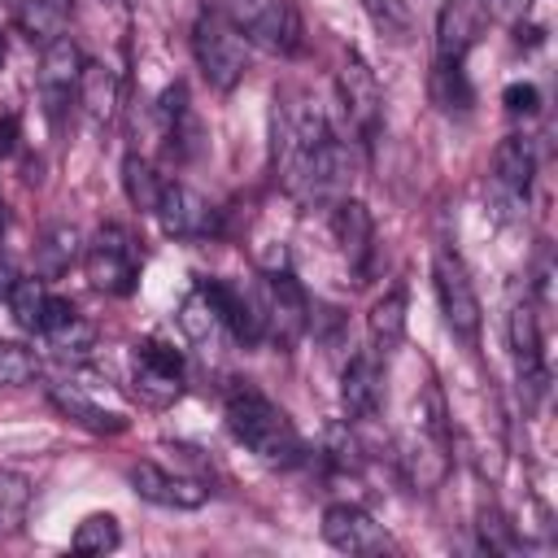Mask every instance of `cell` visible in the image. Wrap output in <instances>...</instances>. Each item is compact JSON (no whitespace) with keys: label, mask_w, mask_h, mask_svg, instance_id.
<instances>
[{"label":"cell","mask_w":558,"mask_h":558,"mask_svg":"<svg viewBox=\"0 0 558 558\" xmlns=\"http://www.w3.org/2000/svg\"><path fill=\"white\" fill-rule=\"evenodd\" d=\"M227 427L248 453H257L270 466H296L305 458V440L288 418V410L275 405L248 379H231L227 388Z\"/></svg>","instance_id":"6da1fadb"},{"label":"cell","mask_w":558,"mask_h":558,"mask_svg":"<svg viewBox=\"0 0 558 558\" xmlns=\"http://www.w3.org/2000/svg\"><path fill=\"white\" fill-rule=\"evenodd\" d=\"M327 113L323 105L305 92V87H283L275 96V113H270V148H275V170L283 192L296 187L305 161L314 157V148L327 140Z\"/></svg>","instance_id":"7a4b0ae2"},{"label":"cell","mask_w":558,"mask_h":558,"mask_svg":"<svg viewBox=\"0 0 558 558\" xmlns=\"http://www.w3.org/2000/svg\"><path fill=\"white\" fill-rule=\"evenodd\" d=\"M192 57L214 92H231L248 70V39L222 9H201L192 22Z\"/></svg>","instance_id":"3957f363"},{"label":"cell","mask_w":558,"mask_h":558,"mask_svg":"<svg viewBox=\"0 0 558 558\" xmlns=\"http://www.w3.org/2000/svg\"><path fill=\"white\" fill-rule=\"evenodd\" d=\"M432 288H436V305L445 314V327L475 349L480 344V327H484V310H480V292L462 266V257L453 248H436L432 253Z\"/></svg>","instance_id":"277c9868"},{"label":"cell","mask_w":558,"mask_h":558,"mask_svg":"<svg viewBox=\"0 0 558 558\" xmlns=\"http://www.w3.org/2000/svg\"><path fill=\"white\" fill-rule=\"evenodd\" d=\"M140 262H144V253L135 244V235L126 227H118V222H105L92 235V244L83 248V270L92 279V288L109 292V296H131L135 292Z\"/></svg>","instance_id":"5b68a950"},{"label":"cell","mask_w":558,"mask_h":558,"mask_svg":"<svg viewBox=\"0 0 558 558\" xmlns=\"http://www.w3.org/2000/svg\"><path fill=\"white\" fill-rule=\"evenodd\" d=\"M131 384H135V397L153 410H166L183 397V384H187V366H183V353L157 336L148 340H135L131 349Z\"/></svg>","instance_id":"8992f818"},{"label":"cell","mask_w":558,"mask_h":558,"mask_svg":"<svg viewBox=\"0 0 558 558\" xmlns=\"http://www.w3.org/2000/svg\"><path fill=\"white\" fill-rule=\"evenodd\" d=\"M227 17L248 44H262L266 52L292 57L301 48V17L292 0H222Z\"/></svg>","instance_id":"52a82bcc"},{"label":"cell","mask_w":558,"mask_h":558,"mask_svg":"<svg viewBox=\"0 0 558 558\" xmlns=\"http://www.w3.org/2000/svg\"><path fill=\"white\" fill-rule=\"evenodd\" d=\"M262 314H266V340L275 349H296V340L310 331V296L296 283V275L283 270H266L262 279Z\"/></svg>","instance_id":"ba28073f"},{"label":"cell","mask_w":558,"mask_h":558,"mask_svg":"<svg viewBox=\"0 0 558 558\" xmlns=\"http://www.w3.org/2000/svg\"><path fill=\"white\" fill-rule=\"evenodd\" d=\"M488 0H440L436 13V65H462L466 52L480 44V35L488 31Z\"/></svg>","instance_id":"9c48e42d"},{"label":"cell","mask_w":558,"mask_h":558,"mask_svg":"<svg viewBox=\"0 0 558 558\" xmlns=\"http://www.w3.org/2000/svg\"><path fill=\"white\" fill-rule=\"evenodd\" d=\"M340 105H344V113H349L357 140H362V144H375L379 122H384V92H379L371 65H366L357 52H349L344 65H340Z\"/></svg>","instance_id":"30bf717a"},{"label":"cell","mask_w":558,"mask_h":558,"mask_svg":"<svg viewBox=\"0 0 558 558\" xmlns=\"http://www.w3.org/2000/svg\"><path fill=\"white\" fill-rule=\"evenodd\" d=\"M209 301L218 305V318L222 327L235 336V344L253 349L266 340V314H262V288H244V283H231V279H201Z\"/></svg>","instance_id":"8fae6325"},{"label":"cell","mask_w":558,"mask_h":558,"mask_svg":"<svg viewBox=\"0 0 558 558\" xmlns=\"http://www.w3.org/2000/svg\"><path fill=\"white\" fill-rule=\"evenodd\" d=\"M153 214H157V222H161V231L170 240H205V235L218 231V209L201 192H192L187 183H170L166 179Z\"/></svg>","instance_id":"7c38bea8"},{"label":"cell","mask_w":558,"mask_h":558,"mask_svg":"<svg viewBox=\"0 0 558 558\" xmlns=\"http://www.w3.org/2000/svg\"><path fill=\"white\" fill-rule=\"evenodd\" d=\"M126 475H131V488H135L144 501L166 506V510H201V506L209 501L205 480H192V475L166 471V466H157L153 458L131 462V471H126Z\"/></svg>","instance_id":"4fadbf2b"},{"label":"cell","mask_w":558,"mask_h":558,"mask_svg":"<svg viewBox=\"0 0 558 558\" xmlns=\"http://www.w3.org/2000/svg\"><path fill=\"white\" fill-rule=\"evenodd\" d=\"M78 74H83V52L70 35H57L52 44H44V57H39V96L48 105V118L61 122L70 96L78 92Z\"/></svg>","instance_id":"5bb4252c"},{"label":"cell","mask_w":558,"mask_h":558,"mask_svg":"<svg viewBox=\"0 0 558 558\" xmlns=\"http://www.w3.org/2000/svg\"><path fill=\"white\" fill-rule=\"evenodd\" d=\"M323 541L340 554H384L388 549V532L357 501H331L323 510Z\"/></svg>","instance_id":"9a60e30c"},{"label":"cell","mask_w":558,"mask_h":558,"mask_svg":"<svg viewBox=\"0 0 558 558\" xmlns=\"http://www.w3.org/2000/svg\"><path fill=\"white\" fill-rule=\"evenodd\" d=\"M506 340H510V353H514V371H519V384L527 397H541L545 392V340H541V323H536V310L527 301H519L506 318Z\"/></svg>","instance_id":"2e32d148"},{"label":"cell","mask_w":558,"mask_h":558,"mask_svg":"<svg viewBox=\"0 0 558 558\" xmlns=\"http://www.w3.org/2000/svg\"><path fill=\"white\" fill-rule=\"evenodd\" d=\"M157 126H161V140H166L170 157H179V161L201 157V148H205V126H201L196 109L187 105V87H183V83H170V87L157 96Z\"/></svg>","instance_id":"e0dca14e"},{"label":"cell","mask_w":558,"mask_h":558,"mask_svg":"<svg viewBox=\"0 0 558 558\" xmlns=\"http://www.w3.org/2000/svg\"><path fill=\"white\" fill-rule=\"evenodd\" d=\"M340 405L353 423H371L384 410V366L379 353H353L340 371Z\"/></svg>","instance_id":"ac0fdd59"},{"label":"cell","mask_w":558,"mask_h":558,"mask_svg":"<svg viewBox=\"0 0 558 558\" xmlns=\"http://www.w3.org/2000/svg\"><path fill=\"white\" fill-rule=\"evenodd\" d=\"M331 235H336L349 270L362 279L371 270V257H375V218H371V209L353 196H340L331 205Z\"/></svg>","instance_id":"d6986e66"},{"label":"cell","mask_w":558,"mask_h":558,"mask_svg":"<svg viewBox=\"0 0 558 558\" xmlns=\"http://www.w3.org/2000/svg\"><path fill=\"white\" fill-rule=\"evenodd\" d=\"M48 401H52L57 414H65L70 423H78V427H87V432H96V436H118V432H126V414L96 405L78 384H52V388H48Z\"/></svg>","instance_id":"ffe728a7"},{"label":"cell","mask_w":558,"mask_h":558,"mask_svg":"<svg viewBox=\"0 0 558 558\" xmlns=\"http://www.w3.org/2000/svg\"><path fill=\"white\" fill-rule=\"evenodd\" d=\"M532 174H536V153L527 135H506L493 153V179L510 201H527L532 192Z\"/></svg>","instance_id":"44dd1931"},{"label":"cell","mask_w":558,"mask_h":558,"mask_svg":"<svg viewBox=\"0 0 558 558\" xmlns=\"http://www.w3.org/2000/svg\"><path fill=\"white\" fill-rule=\"evenodd\" d=\"M78 253H83L78 227L52 222V227H44V235L35 240V275H39L44 283H48V279H61V275L78 262Z\"/></svg>","instance_id":"7402d4cb"},{"label":"cell","mask_w":558,"mask_h":558,"mask_svg":"<svg viewBox=\"0 0 558 558\" xmlns=\"http://www.w3.org/2000/svg\"><path fill=\"white\" fill-rule=\"evenodd\" d=\"M74 100L83 105V113H87L96 126H109L113 113H118V74H113L109 65H100V61H83Z\"/></svg>","instance_id":"603a6c76"},{"label":"cell","mask_w":558,"mask_h":558,"mask_svg":"<svg viewBox=\"0 0 558 558\" xmlns=\"http://www.w3.org/2000/svg\"><path fill=\"white\" fill-rule=\"evenodd\" d=\"M366 331H371L375 353H392V349L405 340V292H401V288H388V292L371 305Z\"/></svg>","instance_id":"cb8c5ba5"},{"label":"cell","mask_w":558,"mask_h":558,"mask_svg":"<svg viewBox=\"0 0 558 558\" xmlns=\"http://www.w3.org/2000/svg\"><path fill=\"white\" fill-rule=\"evenodd\" d=\"M161 187H166V179L157 174V166H153L144 153H126V157H122V192H126V201H131L140 214H153V209H157Z\"/></svg>","instance_id":"d4e9b609"},{"label":"cell","mask_w":558,"mask_h":558,"mask_svg":"<svg viewBox=\"0 0 558 558\" xmlns=\"http://www.w3.org/2000/svg\"><path fill=\"white\" fill-rule=\"evenodd\" d=\"M179 331L192 340V344H214V336H218V327H222V318H218V305L209 301V292H205V283H196L183 301H179Z\"/></svg>","instance_id":"484cf974"},{"label":"cell","mask_w":558,"mask_h":558,"mask_svg":"<svg viewBox=\"0 0 558 558\" xmlns=\"http://www.w3.org/2000/svg\"><path fill=\"white\" fill-rule=\"evenodd\" d=\"M13 17L31 44H52L57 35H65V9L57 0H17Z\"/></svg>","instance_id":"4316f807"},{"label":"cell","mask_w":558,"mask_h":558,"mask_svg":"<svg viewBox=\"0 0 558 558\" xmlns=\"http://www.w3.org/2000/svg\"><path fill=\"white\" fill-rule=\"evenodd\" d=\"M39 336L48 340V349H52L57 357H87V353L96 349V327H92L78 310H70L65 318H57L52 327H44Z\"/></svg>","instance_id":"83f0119b"},{"label":"cell","mask_w":558,"mask_h":558,"mask_svg":"<svg viewBox=\"0 0 558 558\" xmlns=\"http://www.w3.org/2000/svg\"><path fill=\"white\" fill-rule=\"evenodd\" d=\"M48 288H44V279L35 275V279H17L13 283V292L4 296L9 301V314H13V323L22 327V331H31V336H39V327H44V314H48Z\"/></svg>","instance_id":"f1b7e54d"},{"label":"cell","mask_w":558,"mask_h":558,"mask_svg":"<svg viewBox=\"0 0 558 558\" xmlns=\"http://www.w3.org/2000/svg\"><path fill=\"white\" fill-rule=\"evenodd\" d=\"M31 510V480L17 471H0V536L22 532Z\"/></svg>","instance_id":"f546056e"},{"label":"cell","mask_w":558,"mask_h":558,"mask_svg":"<svg viewBox=\"0 0 558 558\" xmlns=\"http://www.w3.org/2000/svg\"><path fill=\"white\" fill-rule=\"evenodd\" d=\"M118 545H122V527L113 514H87L70 536L74 554H113Z\"/></svg>","instance_id":"4dcf8cb0"},{"label":"cell","mask_w":558,"mask_h":558,"mask_svg":"<svg viewBox=\"0 0 558 558\" xmlns=\"http://www.w3.org/2000/svg\"><path fill=\"white\" fill-rule=\"evenodd\" d=\"M357 4L375 22V31L384 39H392V44L410 39V9H405V0H357Z\"/></svg>","instance_id":"1f68e13d"},{"label":"cell","mask_w":558,"mask_h":558,"mask_svg":"<svg viewBox=\"0 0 558 558\" xmlns=\"http://www.w3.org/2000/svg\"><path fill=\"white\" fill-rule=\"evenodd\" d=\"M35 375H39V357L17 340H0V388L31 384Z\"/></svg>","instance_id":"d6a6232c"},{"label":"cell","mask_w":558,"mask_h":558,"mask_svg":"<svg viewBox=\"0 0 558 558\" xmlns=\"http://www.w3.org/2000/svg\"><path fill=\"white\" fill-rule=\"evenodd\" d=\"M501 105L510 118H532L541 109V92H536V83H510L501 92Z\"/></svg>","instance_id":"836d02e7"},{"label":"cell","mask_w":558,"mask_h":558,"mask_svg":"<svg viewBox=\"0 0 558 558\" xmlns=\"http://www.w3.org/2000/svg\"><path fill=\"white\" fill-rule=\"evenodd\" d=\"M22 275H17V266H13V257H9V248L0 244V301L13 292V283H17Z\"/></svg>","instance_id":"e575fe53"},{"label":"cell","mask_w":558,"mask_h":558,"mask_svg":"<svg viewBox=\"0 0 558 558\" xmlns=\"http://www.w3.org/2000/svg\"><path fill=\"white\" fill-rule=\"evenodd\" d=\"M13 131H17V118H13V113H4V122H0V153H4V148H13Z\"/></svg>","instance_id":"d590c367"},{"label":"cell","mask_w":558,"mask_h":558,"mask_svg":"<svg viewBox=\"0 0 558 558\" xmlns=\"http://www.w3.org/2000/svg\"><path fill=\"white\" fill-rule=\"evenodd\" d=\"M4 57H9V52H4V39H0V70H4Z\"/></svg>","instance_id":"8d00e7d4"},{"label":"cell","mask_w":558,"mask_h":558,"mask_svg":"<svg viewBox=\"0 0 558 558\" xmlns=\"http://www.w3.org/2000/svg\"><path fill=\"white\" fill-rule=\"evenodd\" d=\"M87 4H113V0H87Z\"/></svg>","instance_id":"74e56055"},{"label":"cell","mask_w":558,"mask_h":558,"mask_svg":"<svg viewBox=\"0 0 558 558\" xmlns=\"http://www.w3.org/2000/svg\"><path fill=\"white\" fill-rule=\"evenodd\" d=\"M0 222H4V205H0Z\"/></svg>","instance_id":"f35d334b"}]
</instances>
